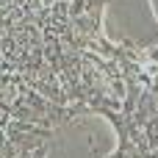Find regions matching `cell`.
Masks as SVG:
<instances>
[{
	"label": "cell",
	"instance_id": "6da1fadb",
	"mask_svg": "<svg viewBox=\"0 0 158 158\" xmlns=\"http://www.w3.org/2000/svg\"><path fill=\"white\" fill-rule=\"evenodd\" d=\"M14 100H17V86H14V83H6V89H3V103L11 106Z\"/></svg>",
	"mask_w": 158,
	"mask_h": 158
}]
</instances>
